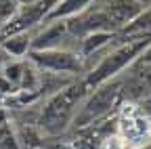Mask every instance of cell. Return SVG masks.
Returning <instances> with one entry per match:
<instances>
[{
  "instance_id": "9a60e30c",
  "label": "cell",
  "mask_w": 151,
  "mask_h": 149,
  "mask_svg": "<svg viewBox=\"0 0 151 149\" xmlns=\"http://www.w3.org/2000/svg\"><path fill=\"white\" fill-rule=\"evenodd\" d=\"M128 149H149V145H141V147H128Z\"/></svg>"
},
{
  "instance_id": "3957f363",
  "label": "cell",
  "mask_w": 151,
  "mask_h": 149,
  "mask_svg": "<svg viewBox=\"0 0 151 149\" xmlns=\"http://www.w3.org/2000/svg\"><path fill=\"white\" fill-rule=\"evenodd\" d=\"M120 99H122V76L92 88L86 95V99L82 101L71 126L76 130H80V128H86L99 120H105L111 114V109L120 103Z\"/></svg>"
},
{
  "instance_id": "30bf717a",
  "label": "cell",
  "mask_w": 151,
  "mask_h": 149,
  "mask_svg": "<svg viewBox=\"0 0 151 149\" xmlns=\"http://www.w3.org/2000/svg\"><path fill=\"white\" fill-rule=\"evenodd\" d=\"M92 2L94 0H59V2L55 4V9L48 13V17L44 19V23H48V21H65L69 17L86 11L88 6H92Z\"/></svg>"
},
{
  "instance_id": "6da1fadb",
  "label": "cell",
  "mask_w": 151,
  "mask_h": 149,
  "mask_svg": "<svg viewBox=\"0 0 151 149\" xmlns=\"http://www.w3.org/2000/svg\"><path fill=\"white\" fill-rule=\"evenodd\" d=\"M149 42H151V34L130 36V38H118L116 36V40L105 48L101 59L97 61V65L82 76V82L88 88V92L113 78L122 76V71L128 69L139 59V55L149 46Z\"/></svg>"
},
{
  "instance_id": "9c48e42d",
  "label": "cell",
  "mask_w": 151,
  "mask_h": 149,
  "mask_svg": "<svg viewBox=\"0 0 151 149\" xmlns=\"http://www.w3.org/2000/svg\"><path fill=\"white\" fill-rule=\"evenodd\" d=\"M32 34L34 32H23V34H13L0 40L2 50L9 55L11 59H25L32 48Z\"/></svg>"
},
{
  "instance_id": "7a4b0ae2",
  "label": "cell",
  "mask_w": 151,
  "mask_h": 149,
  "mask_svg": "<svg viewBox=\"0 0 151 149\" xmlns=\"http://www.w3.org/2000/svg\"><path fill=\"white\" fill-rule=\"evenodd\" d=\"M86 95H88V88L84 86L82 78L50 95L44 103V109L38 116V128L44 130L46 135H61L73 122Z\"/></svg>"
},
{
  "instance_id": "2e32d148",
  "label": "cell",
  "mask_w": 151,
  "mask_h": 149,
  "mask_svg": "<svg viewBox=\"0 0 151 149\" xmlns=\"http://www.w3.org/2000/svg\"><path fill=\"white\" fill-rule=\"evenodd\" d=\"M21 2H23V0H21Z\"/></svg>"
},
{
  "instance_id": "5b68a950",
  "label": "cell",
  "mask_w": 151,
  "mask_h": 149,
  "mask_svg": "<svg viewBox=\"0 0 151 149\" xmlns=\"http://www.w3.org/2000/svg\"><path fill=\"white\" fill-rule=\"evenodd\" d=\"M65 27H67V34L73 40H80V38H84L88 34H94V32H113V27L107 19V15L103 13L101 4L97 9L88 6L86 11L65 19Z\"/></svg>"
},
{
  "instance_id": "8992f818",
  "label": "cell",
  "mask_w": 151,
  "mask_h": 149,
  "mask_svg": "<svg viewBox=\"0 0 151 149\" xmlns=\"http://www.w3.org/2000/svg\"><path fill=\"white\" fill-rule=\"evenodd\" d=\"M69 40H73L67 34L65 21H48L46 25L38 27L36 34H32V48L29 50H48V48H69ZM78 42V40H76Z\"/></svg>"
},
{
  "instance_id": "277c9868",
  "label": "cell",
  "mask_w": 151,
  "mask_h": 149,
  "mask_svg": "<svg viewBox=\"0 0 151 149\" xmlns=\"http://www.w3.org/2000/svg\"><path fill=\"white\" fill-rule=\"evenodd\" d=\"M27 59L40 69L48 73H61V76H84V63L80 55L69 48H48V50H29Z\"/></svg>"
},
{
  "instance_id": "7c38bea8",
  "label": "cell",
  "mask_w": 151,
  "mask_h": 149,
  "mask_svg": "<svg viewBox=\"0 0 151 149\" xmlns=\"http://www.w3.org/2000/svg\"><path fill=\"white\" fill-rule=\"evenodd\" d=\"M134 63H139V65H151V42H149V46L139 55V59H137Z\"/></svg>"
},
{
  "instance_id": "52a82bcc",
  "label": "cell",
  "mask_w": 151,
  "mask_h": 149,
  "mask_svg": "<svg viewBox=\"0 0 151 149\" xmlns=\"http://www.w3.org/2000/svg\"><path fill=\"white\" fill-rule=\"evenodd\" d=\"M101 9L107 15V19H109V23H111L116 34L122 27H126L130 21H134L143 13V6L137 0H103Z\"/></svg>"
},
{
  "instance_id": "ba28073f",
  "label": "cell",
  "mask_w": 151,
  "mask_h": 149,
  "mask_svg": "<svg viewBox=\"0 0 151 149\" xmlns=\"http://www.w3.org/2000/svg\"><path fill=\"white\" fill-rule=\"evenodd\" d=\"M116 32H94V34H88L84 36V38L78 40V44H76V53L80 55V59H88L90 55H97L101 53L103 48H107L113 40H116Z\"/></svg>"
},
{
  "instance_id": "4fadbf2b",
  "label": "cell",
  "mask_w": 151,
  "mask_h": 149,
  "mask_svg": "<svg viewBox=\"0 0 151 149\" xmlns=\"http://www.w3.org/2000/svg\"><path fill=\"white\" fill-rule=\"evenodd\" d=\"M0 95H6V97H11V95H15V88L0 76Z\"/></svg>"
},
{
  "instance_id": "5bb4252c",
  "label": "cell",
  "mask_w": 151,
  "mask_h": 149,
  "mask_svg": "<svg viewBox=\"0 0 151 149\" xmlns=\"http://www.w3.org/2000/svg\"><path fill=\"white\" fill-rule=\"evenodd\" d=\"M137 2H139L143 9H149V6H151V0H137Z\"/></svg>"
},
{
  "instance_id": "8fae6325",
  "label": "cell",
  "mask_w": 151,
  "mask_h": 149,
  "mask_svg": "<svg viewBox=\"0 0 151 149\" xmlns=\"http://www.w3.org/2000/svg\"><path fill=\"white\" fill-rule=\"evenodd\" d=\"M143 34H151V6L143 9V13L134 21H130L126 27H122L118 32V38H130V36H143Z\"/></svg>"
}]
</instances>
